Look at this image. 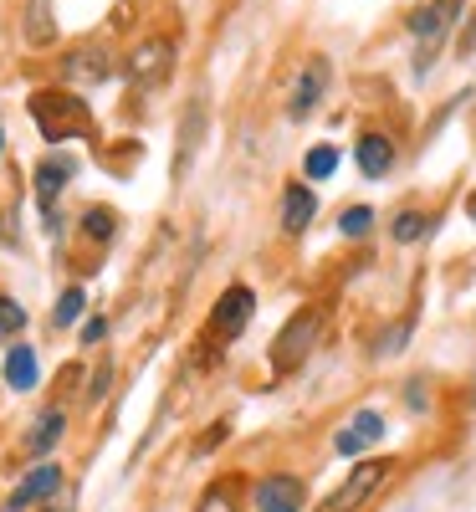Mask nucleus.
Returning <instances> with one entry per match:
<instances>
[{
	"label": "nucleus",
	"mask_w": 476,
	"mask_h": 512,
	"mask_svg": "<svg viewBox=\"0 0 476 512\" xmlns=\"http://www.w3.org/2000/svg\"><path fill=\"white\" fill-rule=\"evenodd\" d=\"M26 323H31V313L16 303L11 292H0V338H21V333H26Z\"/></svg>",
	"instance_id": "nucleus-25"
},
{
	"label": "nucleus",
	"mask_w": 476,
	"mask_h": 512,
	"mask_svg": "<svg viewBox=\"0 0 476 512\" xmlns=\"http://www.w3.org/2000/svg\"><path fill=\"white\" fill-rule=\"evenodd\" d=\"M328 82H333V62L328 57H308L302 62V72L292 77V93H287V118L302 123V118H313L328 98Z\"/></svg>",
	"instance_id": "nucleus-6"
},
{
	"label": "nucleus",
	"mask_w": 476,
	"mask_h": 512,
	"mask_svg": "<svg viewBox=\"0 0 476 512\" xmlns=\"http://www.w3.org/2000/svg\"><path fill=\"white\" fill-rule=\"evenodd\" d=\"M410 333H415V318H405V323H389V328L379 333V344H374V359H395L400 349H410Z\"/></svg>",
	"instance_id": "nucleus-24"
},
{
	"label": "nucleus",
	"mask_w": 476,
	"mask_h": 512,
	"mask_svg": "<svg viewBox=\"0 0 476 512\" xmlns=\"http://www.w3.org/2000/svg\"><path fill=\"white\" fill-rule=\"evenodd\" d=\"M0 154H6V128H0Z\"/></svg>",
	"instance_id": "nucleus-33"
},
{
	"label": "nucleus",
	"mask_w": 476,
	"mask_h": 512,
	"mask_svg": "<svg viewBox=\"0 0 476 512\" xmlns=\"http://www.w3.org/2000/svg\"><path fill=\"white\" fill-rule=\"evenodd\" d=\"M251 507L256 512H308V487L292 472H267L251 487Z\"/></svg>",
	"instance_id": "nucleus-7"
},
{
	"label": "nucleus",
	"mask_w": 476,
	"mask_h": 512,
	"mask_svg": "<svg viewBox=\"0 0 476 512\" xmlns=\"http://www.w3.org/2000/svg\"><path fill=\"white\" fill-rule=\"evenodd\" d=\"M108 384H113V369H98L93 384H88V400H103V395H108Z\"/></svg>",
	"instance_id": "nucleus-28"
},
{
	"label": "nucleus",
	"mask_w": 476,
	"mask_h": 512,
	"mask_svg": "<svg viewBox=\"0 0 476 512\" xmlns=\"http://www.w3.org/2000/svg\"><path fill=\"white\" fill-rule=\"evenodd\" d=\"M82 318H88V287L72 282L57 292V303H52V328H77Z\"/></svg>",
	"instance_id": "nucleus-18"
},
{
	"label": "nucleus",
	"mask_w": 476,
	"mask_h": 512,
	"mask_svg": "<svg viewBox=\"0 0 476 512\" xmlns=\"http://www.w3.org/2000/svg\"><path fill=\"white\" fill-rule=\"evenodd\" d=\"M57 492H62V466H57V461H36L31 472L16 482V492H11V507H16V512H26V507L52 502Z\"/></svg>",
	"instance_id": "nucleus-12"
},
{
	"label": "nucleus",
	"mask_w": 476,
	"mask_h": 512,
	"mask_svg": "<svg viewBox=\"0 0 476 512\" xmlns=\"http://www.w3.org/2000/svg\"><path fill=\"white\" fill-rule=\"evenodd\" d=\"M374 216H379L374 205H349V210L338 216V236H343V241H364V236L374 231Z\"/></svg>",
	"instance_id": "nucleus-23"
},
{
	"label": "nucleus",
	"mask_w": 476,
	"mask_h": 512,
	"mask_svg": "<svg viewBox=\"0 0 476 512\" xmlns=\"http://www.w3.org/2000/svg\"><path fill=\"white\" fill-rule=\"evenodd\" d=\"M195 512H241V477H215L200 492V507Z\"/></svg>",
	"instance_id": "nucleus-19"
},
{
	"label": "nucleus",
	"mask_w": 476,
	"mask_h": 512,
	"mask_svg": "<svg viewBox=\"0 0 476 512\" xmlns=\"http://www.w3.org/2000/svg\"><path fill=\"white\" fill-rule=\"evenodd\" d=\"M251 318H256V292L246 282H231L205 313V344H215V349L236 344V338L251 328Z\"/></svg>",
	"instance_id": "nucleus-3"
},
{
	"label": "nucleus",
	"mask_w": 476,
	"mask_h": 512,
	"mask_svg": "<svg viewBox=\"0 0 476 512\" xmlns=\"http://www.w3.org/2000/svg\"><path fill=\"white\" fill-rule=\"evenodd\" d=\"M461 52H476V21H471V31L461 36Z\"/></svg>",
	"instance_id": "nucleus-31"
},
{
	"label": "nucleus",
	"mask_w": 476,
	"mask_h": 512,
	"mask_svg": "<svg viewBox=\"0 0 476 512\" xmlns=\"http://www.w3.org/2000/svg\"><path fill=\"white\" fill-rule=\"evenodd\" d=\"M395 159H400L395 139H389L384 128H364L359 144H354V164H359V175H364V180H389V175H395Z\"/></svg>",
	"instance_id": "nucleus-11"
},
{
	"label": "nucleus",
	"mask_w": 476,
	"mask_h": 512,
	"mask_svg": "<svg viewBox=\"0 0 476 512\" xmlns=\"http://www.w3.org/2000/svg\"><path fill=\"white\" fill-rule=\"evenodd\" d=\"M226 431H231V425H226V420H221V425H210V431L200 436V451H215V446H221V441H226Z\"/></svg>",
	"instance_id": "nucleus-29"
},
{
	"label": "nucleus",
	"mask_w": 476,
	"mask_h": 512,
	"mask_svg": "<svg viewBox=\"0 0 476 512\" xmlns=\"http://www.w3.org/2000/svg\"><path fill=\"white\" fill-rule=\"evenodd\" d=\"M405 400H410V410H425V384H410Z\"/></svg>",
	"instance_id": "nucleus-30"
},
{
	"label": "nucleus",
	"mask_w": 476,
	"mask_h": 512,
	"mask_svg": "<svg viewBox=\"0 0 476 512\" xmlns=\"http://www.w3.org/2000/svg\"><path fill=\"white\" fill-rule=\"evenodd\" d=\"M0 374H6V384H11L16 395H31L36 384H41V354H36V344H11L6 349V369H0Z\"/></svg>",
	"instance_id": "nucleus-14"
},
{
	"label": "nucleus",
	"mask_w": 476,
	"mask_h": 512,
	"mask_svg": "<svg viewBox=\"0 0 476 512\" xmlns=\"http://www.w3.org/2000/svg\"><path fill=\"white\" fill-rule=\"evenodd\" d=\"M466 216H471V221H476V190H471V195H466Z\"/></svg>",
	"instance_id": "nucleus-32"
},
{
	"label": "nucleus",
	"mask_w": 476,
	"mask_h": 512,
	"mask_svg": "<svg viewBox=\"0 0 476 512\" xmlns=\"http://www.w3.org/2000/svg\"><path fill=\"white\" fill-rule=\"evenodd\" d=\"M113 52L103 47V41H82V47H72L67 57H62V77L67 82H77V88H98V82H108L113 77Z\"/></svg>",
	"instance_id": "nucleus-8"
},
{
	"label": "nucleus",
	"mask_w": 476,
	"mask_h": 512,
	"mask_svg": "<svg viewBox=\"0 0 476 512\" xmlns=\"http://www.w3.org/2000/svg\"><path fill=\"white\" fill-rule=\"evenodd\" d=\"M0 512H16V507H0Z\"/></svg>",
	"instance_id": "nucleus-35"
},
{
	"label": "nucleus",
	"mask_w": 476,
	"mask_h": 512,
	"mask_svg": "<svg viewBox=\"0 0 476 512\" xmlns=\"http://www.w3.org/2000/svg\"><path fill=\"white\" fill-rule=\"evenodd\" d=\"M384 431H389V420H384L379 410H354L349 420L338 425L333 451H338V456H364V451H374V446L384 441Z\"/></svg>",
	"instance_id": "nucleus-9"
},
{
	"label": "nucleus",
	"mask_w": 476,
	"mask_h": 512,
	"mask_svg": "<svg viewBox=\"0 0 476 512\" xmlns=\"http://www.w3.org/2000/svg\"><path fill=\"white\" fill-rule=\"evenodd\" d=\"M338 164H343V149H338V144H313L308 154H302V180L323 185V180L338 175Z\"/></svg>",
	"instance_id": "nucleus-17"
},
{
	"label": "nucleus",
	"mask_w": 476,
	"mask_h": 512,
	"mask_svg": "<svg viewBox=\"0 0 476 512\" xmlns=\"http://www.w3.org/2000/svg\"><path fill=\"white\" fill-rule=\"evenodd\" d=\"M200 123H205V113H200V103H190V108H185V123H180V154H175V180H185V169H190V159H195V134H200Z\"/></svg>",
	"instance_id": "nucleus-22"
},
{
	"label": "nucleus",
	"mask_w": 476,
	"mask_h": 512,
	"mask_svg": "<svg viewBox=\"0 0 476 512\" xmlns=\"http://www.w3.org/2000/svg\"><path fill=\"white\" fill-rule=\"evenodd\" d=\"M425 231H430V216L420 205H405L395 221H389V236H395V246H415V241H425Z\"/></svg>",
	"instance_id": "nucleus-20"
},
{
	"label": "nucleus",
	"mask_w": 476,
	"mask_h": 512,
	"mask_svg": "<svg viewBox=\"0 0 476 512\" xmlns=\"http://www.w3.org/2000/svg\"><path fill=\"white\" fill-rule=\"evenodd\" d=\"M384 482H389V461H384V456H374V461H354V472L328 492V502H323L318 512H359Z\"/></svg>",
	"instance_id": "nucleus-4"
},
{
	"label": "nucleus",
	"mask_w": 476,
	"mask_h": 512,
	"mask_svg": "<svg viewBox=\"0 0 476 512\" xmlns=\"http://www.w3.org/2000/svg\"><path fill=\"white\" fill-rule=\"evenodd\" d=\"M77 180V159L72 154H47L31 169V190H36V210H52L62 200V190Z\"/></svg>",
	"instance_id": "nucleus-10"
},
{
	"label": "nucleus",
	"mask_w": 476,
	"mask_h": 512,
	"mask_svg": "<svg viewBox=\"0 0 476 512\" xmlns=\"http://www.w3.org/2000/svg\"><path fill=\"white\" fill-rule=\"evenodd\" d=\"M323 328H328V313L318 308V303H308V308H297L282 328H277V338H272V349H267V364H272V374L277 379H287V374H297L302 364L313 359V349H318V338H323Z\"/></svg>",
	"instance_id": "nucleus-2"
},
{
	"label": "nucleus",
	"mask_w": 476,
	"mask_h": 512,
	"mask_svg": "<svg viewBox=\"0 0 476 512\" xmlns=\"http://www.w3.org/2000/svg\"><path fill=\"white\" fill-rule=\"evenodd\" d=\"M118 231H123V221H118V210L113 205H88L77 216V241H88V246H113L118 241Z\"/></svg>",
	"instance_id": "nucleus-15"
},
{
	"label": "nucleus",
	"mask_w": 476,
	"mask_h": 512,
	"mask_svg": "<svg viewBox=\"0 0 476 512\" xmlns=\"http://www.w3.org/2000/svg\"><path fill=\"white\" fill-rule=\"evenodd\" d=\"M26 113L36 123V134L47 144H72V139H93V108L82 103V93L67 88H36L26 98Z\"/></svg>",
	"instance_id": "nucleus-1"
},
{
	"label": "nucleus",
	"mask_w": 476,
	"mask_h": 512,
	"mask_svg": "<svg viewBox=\"0 0 476 512\" xmlns=\"http://www.w3.org/2000/svg\"><path fill=\"white\" fill-rule=\"evenodd\" d=\"M47 512H67V507H47Z\"/></svg>",
	"instance_id": "nucleus-34"
},
{
	"label": "nucleus",
	"mask_w": 476,
	"mask_h": 512,
	"mask_svg": "<svg viewBox=\"0 0 476 512\" xmlns=\"http://www.w3.org/2000/svg\"><path fill=\"white\" fill-rule=\"evenodd\" d=\"M26 36L36 41V47H52V41H57L52 0H26Z\"/></svg>",
	"instance_id": "nucleus-21"
},
{
	"label": "nucleus",
	"mask_w": 476,
	"mask_h": 512,
	"mask_svg": "<svg viewBox=\"0 0 476 512\" xmlns=\"http://www.w3.org/2000/svg\"><path fill=\"white\" fill-rule=\"evenodd\" d=\"M169 72H175V41H164V36L139 41V47L123 57V77L134 82V88H159V82H169Z\"/></svg>",
	"instance_id": "nucleus-5"
},
{
	"label": "nucleus",
	"mask_w": 476,
	"mask_h": 512,
	"mask_svg": "<svg viewBox=\"0 0 476 512\" xmlns=\"http://www.w3.org/2000/svg\"><path fill=\"white\" fill-rule=\"evenodd\" d=\"M67 436V405H52V410H41L36 425L26 431V451L31 456H52V446Z\"/></svg>",
	"instance_id": "nucleus-16"
},
{
	"label": "nucleus",
	"mask_w": 476,
	"mask_h": 512,
	"mask_svg": "<svg viewBox=\"0 0 476 512\" xmlns=\"http://www.w3.org/2000/svg\"><path fill=\"white\" fill-rule=\"evenodd\" d=\"M77 338H82V344H103V338H108V318H82Z\"/></svg>",
	"instance_id": "nucleus-26"
},
{
	"label": "nucleus",
	"mask_w": 476,
	"mask_h": 512,
	"mask_svg": "<svg viewBox=\"0 0 476 512\" xmlns=\"http://www.w3.org/2000/svg\"><path fill=\"white\" fill-rule=\"evenodd\" d=\"M461 6H466V0H430V11L441 16V26H451V21L461 16Z\"/></svg>",
	"instance_id": "nucleus-27"
},
{
	"label": "nucleus",
	"mask_w": 476,
	"mask_h": 512,
	"mask_svg": "<svg viewBox=\"0 0 476 512\" xmlns=\"http://www.w3.org/2000/svg\"><path fill=\"white\" fill-rule=\"evenodd\" d=\"M318 221V195L308 180H287L282 185V236H302Z\"/></svg>",
	"instance_id": "nucleus-13"
}]
</instances>
